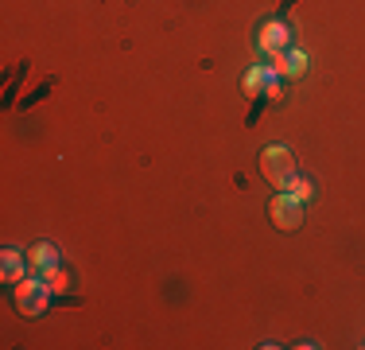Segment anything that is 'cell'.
<instances>
[{
    "label": "cell",
    "mask_w": 365,
    "mask_h": 350,
    "mask_svg": "<svg viewBox=\"0 0 365 350\" xmlns=\"http://www.w3.org/2000/svg\"><path fill=\"white\" fill-rule=\"evenodd\" d=\"M260 175H264V179L272 183V187L288 191V187H292V179H295V156H292L284 144L264 148V152H260Z\"/></svg>",
    "instance_id": "obj_1"
},
{
    "label": "cell",
    "mask_w": 365,
    "mask_h": 350,
    "mask_svg": "<svg viewBox=\"0 0 365 350\" xmlns=\"http://www.w3.org/2000/svg\"><path fill=\"white\" fill-rule=\"evenodd\" d=\"M47 304H51V284L39 273L36 276H24L20 284H16V308H20V315L36 319V315L47 311Z\"/></svg>",
    "instance_id": "obj_2"
},
{
    "label": "cell",
    "mask_w": 365,
    "mask_h": 350,
    "mask_svg": "<svg viewBox=\"0 0 365 350\" xmlns=\"http://www.w3.org/2000/svg\"><path fill=\"white\" fill-rule=\"evenodd\" d=\"M268 218H272V226L284 234L299 230L303 226V199H295L292 191H280V195L268 203Z\"/></svg>",
    "instance_id": "obj_3"
},
{
    "label": "cell",
    "mask_w": 365,
    "mask_h": 350,
    "mask_svg": "<svg viewBox=\"0 0 365 350\" xmlns=\"http://www.w3.org/2000/svg\"><path fill=\"white\" fill-rule=\"evenodd\" d=\"M288 39H292V31H288V24H280V20H272V24H264L260 28V51L264 55H280V51H288Z\"/></svg>",
    "instance_id": "obj_4"
},
{
    "label": "cell",
    "mask_w": 365,
    "mask_h": 350,
    "mask_svg": "<svg viewBox=\"0 0 365 350\" xmlns=\"http://www.w3.org/2000/svg\"><path fill=\"white\" fill-rule=\"evenodd\" d=\"M58 265V249H55V245H51V241H39V245H31V249H28V269H31V273H47V269H55Z\"/></svg>",
    "instance_id": "obj_5"
},
{
    "label": "cell",
    "mask_w": 365,
    "mask_h": 350,
    "mask_svg": "<svg viewBox=\"0 0 365 350\" xmlns=\"http://www.w3.org/2000/svg\"><path fill=\"white\" fill-rule=\"evenodd\" d=\"M272 70L284 78H299L303 70H307V55H303V51H280V55L272 59Z\"/></svg>",
    "instance_id": "obj_6"
},
{
    "label": "cell",
    "mask_w": 365,
    "mask_h": 350,
    "mask_svg": "<svg viewBox=\"0 0 365 350\" xmlns=\"http://www.w3.org/2000/svg\"><path fill=\"white\" fill-rule=\"evenodd\" d=\"M0 276H4L8 284H20L24 280V253L16 249V245H8V249L0 253Z\"/></svg>",
    "instance_id": "obj_7"
},
{
    "label": "cell",
    "mask_w": 365,
    "mask_h": 350,
    "mask_svg": "<svg viewBox=\"0 0 365 350\" xmlns=\"http://www.w3.org/2000/svg\"><path fill=\"white\" fill-rule=\"evenodd\" d=\"M272 82H276V70L272 66H253L245 74V94H264Z\"/></svg>",
    "instance_id": "obj_8"
},
{
    "label": "cell",
    "mask_w": 365,
    "mask_h": 350,
    "mask_svg": "<svg viewBox=\"0 0 365 350\" xmlns=\"http://www.w3.org/2000/svg\"><path fill=\"white\" fill-rule=\"evenodd\" d=\"M43 280L51 284V292H66V288H71V276H66L58 265H55V269H47V273H43Z\"/></svg>",
    "instance_id": "obj_9"
},
{
    "label": "cell",
    "mask_w": 365,
    "mask_h": 350,
    "mask_svg": "<svg viewBox=\"0 0 365 350\" xmlns=\"http://www.w3.org/2000/svg\"><path fill=\"white\" fill-rule=\"evenodd\" d=\"M288 191H292L295 199H303V203H307V199H311V183H307V179H299V175H295V179H292V187H288Z\"/></svg>",
    "instance_id": "obj_10"
}]
</instances>
